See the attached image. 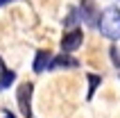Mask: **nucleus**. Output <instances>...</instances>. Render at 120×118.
Here are the masks:
<instances>
[{"mask_svg": "<svg viewBox=\"0 0 120 118\" xmlns=\"http://www.w3.org/2000/svg\"><path fill=\"white\" fill-rule=\"evenodd\" d=\"M79 61L75 57H70V52H61L59 57H52L48 64V71H59V68H77Z\"/></svg>", "mask_w": 120, "mask_h": 118, "instance_id": "obj_5", "label": "nucleus"}, {"mask_svg": "<svg viewBox=\"0 0 120 118\" xmlns=\"http://www.w3.org/2000/svg\"><path fill=\"white\" fill-rule=\"evenodd\" d=\"M82 43H84V32H82L79 27H75V30H70V32L64 34V39H61V50H64V52H75Z\"/></svg>", "mask_w": 120, "mask_h": 118, "instance_id": "obj_3", "label": "nucleus"}, {"mask_svg": "<svg viewBox=\"0 0 120 118\" xmlns=\"http://www.w3.org/2000/svg\"><path fill=\"white\" fill-rule=\"evenodd\" d=\"M32 82H23L16 89V102H18V111L23 118H32Z\"/></svg>", "mask_w": 120, "mask_h": 118, "instance_id": "obj_2", "label": "nucleus"}, {"mask_svg": "<svg viewBox=\"0 0 120 118\" xmlns=\"http://www.w3.org/2000/svg\"><path fill=\"white\" fill-rule=\"evenodd\" d=\"M2 71H7V66H5V61H2V57H0V73Z\"/></svg>", "mask_w": 120, "mask_h": 118, "instance_id": "obj_11", "label": "nucleus"}, {"mask_svg": "<svg viewBox=\"0 0 120 118\" xmlns=\"http://www.w3.org/2000/svg\"><path fill=\"white\" fill-rule=\"evenodd\" d=\"M5 118H16V116H14V114H9V111L5 109Z\"/></svg>", "mask_w": 120, "mask_h": 118, "instance_id": "obj_13", "label": "nucleus"}, {"mask_svg": "<svg viewBox=\"0 0 120 118\" xmlns=\"http://www.w3.org/2000/svg\"><path fill=\"white\" fill-rule=\"evenodd\" d=\"M79 18L84 20L86 25H91V27L98 25L100 12H98V7H95L93 0H82V5H79Z\"/></svg>", "mask_w": 120, "mask_h": 118, "instance_id": "obj_4", "label": "nucleus"}, {"mask_svg": "<svg viewBox=\"0 0 120 118\" xmlns=\"http://www.w3.org/2000/svg\"><path fill=\"white\" fill-rule=\"evenodd\" d=\"M64 23H66L68 27H70V25H75V23H77V12H70V14H68V18L64 20Z\"/></svg>", "mask_w": 120, "mask_h": 118, "instance_id": "obj_10", "label": "nucleus"}, {"mask_svg": "<svg viewBox=\"0 0 120 118\" xmlns=\"http://www.w3.org/2000/svg\"><path fill=\"white\" fill-rule=\"evenodd\" d=\"M88 79V93H86V100H91L95 95V91H98V86L102 84V75H95V73H88L86 75Z\"/></svg>", "mask_w": 120, "mask_h": 118, "instance_id": "obj_7", "label": "nucleus"}, {"mask_svg": "<svg viewBox=\"0 0 120 118\" xmlns=\"http://www.w3.org/2000/svg\"><path fill=\"white\" fill-rule=\"evenodd\" d=\"M9 2H14V0H0V7H5V5H9Z\"/></svg>", "mask_w": 120, "mask_h": 118, "instance_id": "obj_12", "label": "nucleus"}, {"mask_svg": "<svg viewBox=\"0 0 120 118\" xmlns=\"http://www.w3.org/2000/svg\"><path fill=\"white\" fill-rule=\"evenodd\" d=\"M14 82H16V73H14V71H9V68H7V71L0 73V91L9 89Z\"/></svg>", "mask_w": 120, "mask_h": 118, "instance_id": "obj_8", "label": "nucleus"}, {"mask_svg": "<svg viewBox=\"0 0 120 118\" xmlns=\"http://www.w3.org/2000/svg\"><path fill=\"white\" fill-rule=\"evenodd\" d=\"M111 59H113V64L120 68V50L118 48H111Z\"/></svg>", "mask_w": 120, "mask_h": 118, "instance_id": "obj_9", "label": "nucleus"}, {"mask_svg": "<svg viewBox=\"0 0 120 118\" xmlns=\"http://www.w3.org/2000/svg\"><path fill=\"white\" fill-rule=\"evenodd\" d=\"M98 27L100 32L111 41H118L120 39V9L116 5H109L104 12L100 14L98 18Z\"/></svg>", "mask_w": 120, "mask_h": 118, "instance_id": "obj_1", "label": "nucleus"}, {"mask_svg": "<svg viewBox=\"0 0 120 118\" xmlns=\"http://www.w3.org/2000/svg\"><path fill=\"white\" fill-rule=\"evenodd\" d=\"M50 59H52V55L48 52V50H39V52H36V57H34V64H32L34 73H43V71H48Z\"/></svg>", "mask_w": 120, "mask_h": 118, "instance_id": "obj_6", "label": "nucleus"}]
</instances>
